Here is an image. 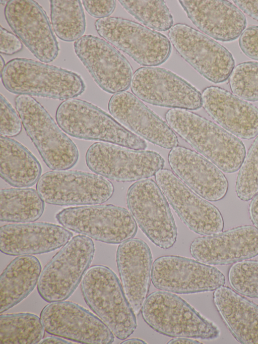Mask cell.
Wrapping results in <instances>:
<instances>
[{
    "instance_id": "obj_1",
    "label": "cell",
    "mask_w": 258,
    "mask_h": 344,
    "mask_svg": "<svg viewBox=\"0 0 258 344\" xmlns=\"http://www.w3.org/2000/svg\"><path fill=\"white\" fill-rule=\"evenodd\" d=\"M165 118L176 134L223 172L232 174L240 169L246 149L238 137L189 110L171 108Z\"/></svg>"
},
{
    "instance_id": "obj_2",
    "label": "cell",
    "mask_w": 258,
    "mask_h": 344,
    "mask_svg": "<svg viewBox=\"0 0 258 344\" xmlns=\"http://www.w3.org/2000/svg\"><path fill=\"white\" fill-rule=\"evenodd\" d=\"M1 78L5 88L18 95L66 100L81 95L86 88L77 73L26 58L8 62Z\"/></svg>"
},
{
    "instance_id": "obj_3",
    "label": "cell",
    "mask_w": 258,
    "mask_h": 344,
    "mask_svg": "<svg viewBox=\"0 0 258 344\" xmlns=\"http://www.w3.org/2000/svg\"><path fill=\"white\" fill-rule=\"evenodd\" d=\"M81 291L87 306L116 337L123 340L134 333L137 326L136 314L110 268L100 264L90 266L81 282Z\"/></svg>"
},
{
    "instance_id": "obj_4",
    "label": "cell",
    "mask_w": 258,
    "mask_h": 344,
    "mask_svg": "<svg viewBox=\"0 0 258 344\" xmlns=\"http://www.w3.org/2000/svg\"><path fill=\"white\" fill-rule=\"evenodd\" d=\"M55 119L66 134L77 139L101 141L137 150L147 147L144 139L99 107L84 100L63 101L56 109Z\"/></svg>"
},
{
    "instance_id": "obj_5",
    "label": "cell",
    "mask_w": 258,
    "mask_h": 344,
    "mask_svg": "<svg viewBox=\"0 0 258 344\" xmlns=\"http://www.w3.org/2000/svg\"><path fill=\"white\" fill-rule=\"evenodd\" d=\"M15 103L27 135L47 167L61 170L74 166L79 156L76 145L40 103L32 96L18 95Z\"/></svg>"
},
{
    "instance_id": "obj_6",
    "label": "cell",
    "mask_w": 258,
    "mask_h": 344,
    "mask_svg": "<svg viewBox=\"0 0 258 344\" xmlns=\"http://www.w3.org/2000/svg\"><path fill=\"white\" fill-rule=\"evenodd\" d=\"M144 321L154 331L171 337L213 340L219 328L175 294L157 291L150 294L141 309Z\"/></svg>"
},
{
    "instance_id": "obj_7",
    "label": "cell",
    "mask_w": 258,
    "mask_h": 344,
    "mask_svg": "<svg viewBox=\"0 0 258 344\" xmlns=\"http://www.w3.org/2000/svg\"><path fill=\"white\" fill-rule=\"evenodd\" d=\"M95 250L89 237L80 234L72 237L42 270L37 285L41 298L50 303L70 297L90 267Z\"/></svg>"
},
{
    "instance_id": "obj_8",
    "label": "cell",
    "mask_w": 258,
    "mask_h": 344,
    "mask_svg": "<svg viewBox=\"0 0 258 344\" xmlns=\"http://www.w3.org/2000/svg\"><path fill=\"white\" fill-rule=\"evenodd\" d=\"M55 219L69 230L109 244H120L132 239L138 231L130 212L112 204L66 208L56 214Z\"/></svg>"
},
{
    "instance_id": "obj_9",
    "label": "cell",
    "mask_w": 258,
    "mask_h": 344,
    "mask_svg": "<svg viewBox=\"0 0 258 344\" xmlns=\"http://www.w3.org/2000/svg\"><path fill=\"white\" fill-rule=\"evenodd\" d=\"M95 27L104 40L143 67L161 65L171 54L166 36L133 21L108 17L97 20Z\"/></svg>"
},
{
    "instance_id": "obj_10",
    "label": "cell",
    "mask_w": 258,
    "mask_h": 344,
    "mask_svg": "<svg viewBox=\"0 0 258 344\" xmlns=\"http://www.w3.org/2000/svg\"><path fill=\"white\" fill-rule=\"evenodd\" d=\"M128 209L146 237L156 246L168 249L175 243L177 232L167 200L153 180L137 181L128 188Z\"/></svg>"
},
{
    "instance_id": "obj_11",
    "label": "cell",
    "mask_w": 258,
    "mask_h": 344,
    "mask_svg": "<svg viewBox=\"0 0 258 344\" xmlns=\"http://www.w3.org/2000/svg\"><path fill=\"white\" fill-rule=\"evenodd\" d=\"M85 160L95 174L123 183L149 179L165 164L164 159L154 151L137 150L107 142L90 145Z\"/></svg>"
},
{
    "instance_id": "obj_12",
    "label": "cell",
    "mask_w": 258,
    "mask_h": 344,
    "mask_svg": "<svg viewBox=\"0 0 258 344\" xmlns=\"http://www.w3.org/2000/svg\"><path fill=\"white\" fill-rule=\"evenodd\" d=\"M36 188L45 202L56 206L100 204L114 191L112 183L101 176L68 169L45 173Z\"/></svg>"
},
{
    "instance_id": "obj_13",
    "label": "cell",
    "mask_w": 258,
    "mask_h": 344,
    "mask_svg": "<svg viewBox=\"0 0 258 344\" xmlns=\"http://www.w3.org/2000/svg\"><path fill=\"white\" fill-rule=\"evenodd\" d=\"M168 36L176 51L201 76L215 83L230 77L235 61L224 46L202 32L182 23L174 25Z\"/></svg>"
},
{
    "instance_id": "obj_14",
    "label": "cell",
    "mask_w": 258,
    "mask_h": 344,
    "mask_svg": "<svg viewBox=\"0 0 258 344\" xmlns=\"http://www.w3.org/2000/svg\"><path fill=\"white\" fill-rule=\"evenodd\" d=\"M131 89L150 104L189 110L202 106L201 92L172 72L157 67H143L134 72Z\"/></svg>"
},
{
    "instance_id": "obj_15",
    "label": "cell",
    "mask_w": 258,
    "mask_h": 344,
    "mask_svg": "<svg viewBox=\"0 0 258 344\" xmlns=\"http://www.w3.org/2000/svg\"><path fill=\"white\" fill-rule=\"evenodd\" d=\"M151 281L161 291L177 294L212 292L223 286L225 277L212 265L175 255H165L153 262Z\"/></svg>"
},
{
    "instance_id": "obj_16",
    "label": "cell",
    "mask_w": 258,
    "mask_h": 344,
    "mask_svg": "<svg viewBox=\"0 0 258 344\" xmlns=\"http://www.w3.org/2000/svg\"><path fill=\"white\" fill-rule=\"evenodd\" d=\"M155 178L174 211L190 231L203 236L223 231L224 219L219 209L194 192L172 171L163 168Z\"/></svg>"
},
{
    "instance_id": "obj_17",
    "label": "cell",
    "mask_w": 258,
    "mask_h": 344,
    "mask_svg": "<svg viewBox=\"0 0 258 344\" xmlns=\"http://www.w3.org/2000/svg\"><path fill=\"white\" fill-rule=\"evenodd\" d=\"M40 318L45 331L75 342L111 344L114 335L96 315L68 301L50 302L42 309Z\"/></svg>"
},
{
    "instance_id": "obj_18",
    "label": "cell",
    "mask_w": 258,
    "mask_h": 344,
    "mask_svg": "<svg viewBox=\"0 0 258 344\" xmlns=\"http://www.w3.org/2000/svg\"><path fill=\"white\" fill-rule=\"evenodd\" d=\"M77 56L103 91L115 94L131 86L133 69L128 60L103 39L86 35L76 41Z\"/></svg>"
},
{
    "instance_id": "obj_19",
    "label": "cell",
    "mask_w": 258,
    "mask_h": 344,
    "mask_svg": "<svg viewBox=\"0 0 258 344\" xmlns=\"http://www.w3.org/2000/svg\"><path fill=\"white\" fill-rule=\"evenodd\" d=\"M4 14L11 29L35 57L45 63L57 58V41L46 12L37 2L8 1Z\"/></svg>"
},
{
    "instance_id": "obj_20",
    "label": "cell",
    "mask_w": 258,
    "mask_h": 344,
    "mask_svg": "<svg viewBox=\"0 0 258 344\" xmlns=\"http://www.w3.org/2000/svg\"><path fill=\"white\" fill-rule=\"evenodd\" d=\"M196 260L209 265H226L258 255V230L243 225L194 239L189 247Z\"/></svg>"
},
{
    "instance_id": "obj_21",
    "label": "cell",
    "mask_w": 258,
    "mask_h": 344,
    "mask_svg": "<svg viewBox=\"0 0 258 344\" xmlns=\"http://www.w3.org/2000/svg\"><path fill=\"white\" fill-rule=\"evenodd\" d=\"M108 109L115 120L138 136L165 149L178 145L177 136L167 122L133 93L124 91L114 94Z\"/></svg>"
},
{
    "instance_id": "obj_22",
    "label": "cell",
    "mask_w": 258,
    "mask_h": 344,
    "mask_svg": "<svg viewBox=\"0 0 258 344\" xmlns=\"http://www.w3.org/2000/svg\"><path fill=\"white\" fill-rule=\"evenodd\" d=\"M168 160L175 175L204 199L216 202L226 195L229 184L226 176L216 165L199 153L177 146L171 149Z\"/></svg>"
},
{
    "instance_id": "obj_23",
    "label": "cell",
    "mask_w": 258,
    "mask_h": 344,
    "mask_svg": "<svg viewBox=\"0 0 258 344\" xmlns=\"http://www.w3.org/2000/svg\"><path fill=\"white\" fill-rule=\"evenodd\" d=\"M73 236L64 227L48 222L5 224L0 228V250L13 256L45 254L63 247Z\"/></svg>"
},
{
    "instance_id": "obj_24",
    "label": "cell",
    "mask_w": 258,
    "mask_h": 344,
    "mask_svg": "<svg viewBox=\"0 0 258 344\" xmlns=\"http://www.w3.org/2000/svg\"><path fill=\"white\" fill-rule=\"evenodd\" d=\"M193 24L204 34L220 41L239 37L246 26L245 15L232 3L223 0H180Z\"/></svg>"
},
{
    "instance_id": "obj_25",
    "label": "cell",
    "mask_w": 258,
    "mask_h": 344,
    "mask_svg": "<svg viewBox=\"0 0 258 344\" xmlns=\"http://www.w3.org/2000/svg\"><path fill=\"white\" fill-rule=\"evenodd\" d=\"M201 94L206 111L228 132L245 140L258 135L257 107L218 86L207 87Z\"/></svg>"
},
{
    "instance_id": "obj_26",
    "label": "cell",
    "mask_w": 258,
    "mask_h": 344,
    "mask_svg": "<svg viewBox=\"0 0 258 344\" xmlns=\"http://www.w3.org/2000/svg\"><path fill=\"white\" fill-rule=\"evenodd\" d=\"M116 262L126 298L138 315L148 296L151 280L150 249L144 241L133 238L119 245Z\"/></svg>"
},
{
    "instance_id": "obj_27",
    "label": "cell",
    "mask_w": 258,
    "mask_h": 344,
    "mask_svg": "<svg viewBox=\"0 0 258 344\" xmlns=\"http://www.w3.org/2000/svg\"><path fill=\"white\" fill-rule=\"evenodd\" d=\"M213 301L236 340L243 344H258L257 304L224 285L214 291Z\"/></svg>"
},
{
    "instance_id": "obj_28",
    "label": "cell",
    "mask_w": 258,
    "mask_h": 344,
    "mask_svg": "<svg viewBox=\"0 0 258 344\" xmlns=\"http://www.w3.org/2000/svg\"><path fill=\"white\" fill-rule=\"evenodd\" d=\"M42 271L33 255L19 256L11 261L0 276V313L27 298L37 285Z\"/></svg>"
},
{
    "instance_id": "obj_29",
    "label": "cell",
    "mask_w": 258,
    "mask_h": 344,
    "mask_svg": "<svg viewBox=\"0 0 258 344\" xmlns=\"http://www.w3.org/2000/svg\"><path fill=\"white\" fill-rule=\"evenodd\" d=\"M0 145L1 178L15 188H29L37 183L42 168L34 155L10 137L1 136Z\"/></svg>"
},
{
    "instance_id": "obj_30",
    "label": "cell",
    "mask_w": 258,
    "mask_h": 344,
    "mask_svg": "<svg viewBox=\"0 0 258 344\" xmlns=\"http://www.w3.org/2000/svg\"><path fill=\"white\" fill-rule=\"evenodd\" d=\"M45 202L37 190L29 188L3 189L0 191V220L27 223L39 219Z\"/></svg>"
},
{
    "instance_id": "obj_31",
    "label": "cell",
    "mask_w": 258,
    "mask_h": 344,
    "mask_svg": "<svg viewBox=\"0 0 258 344\" xmlns=\"http://www.w3.org/2000/svg\"><path fill=\"white\" fill-rule=\"evenodd\" d=\"M45 331L40 318L33 313L1 314V343H39Z\"/></svg>"
},
{
    "instance_id": "obj_32",
    "label": "cell",
    "mask_w": 258,
    "mask_h": 344,
    "mask_svg": "<svg viewBox=\"0 0 258 344\" xmlns=\"http://www.w3.org/2000/svg\"><path fill=\"white\" fill-rule=\"evenodd\" d=\"M50 19L57 37L66 42L77 41L86 30L84 9L79 0H51Z\"/></svg>"
},
{
    "instance_id": "obj_33",
    "label": "cell",
    "mask_w": 258,
    "mask_h": 344,
    "mask_svg": "<svg viewBox=\"0 0 258 344\" xmlns=\"http://www.w3.org/2000/svg\"><path fill=\"white\" fill-rule=\"evenodd\" d=\"M119 4L137 21L157 31L169 30L173 26L172 15L162 0H119Z\"/></svg>"
},
{
    "instance_id": "obj_34",
    "label": "cell",
    "mask_w": 258,
    "mask_h": 344,
    "mask_svg": "<svg viewBox=\"0 0 258 344\" xmlns=\"http://www.w3.org/2000/svg\"><path fill=\"white\" fill-rule=\"evenodd\" d=\"M239 170L235 192L240 200L248 201L258 193V135Z\"/></svg>"
},
{
    "instance_id": "obj_35",
    "label": "cell",
    "mask_w": 258,
    "mask_h": 344,
    "mask_svg": "<svg viewBox=\"0 0 258 344\" xmlns=\"http://www.w3.org/2000/svg\"><path fill=\"white\" fill-rule=\"evenodd\" d=\"M231 288L239 294L258 299V260H245L233 264L228 271Z\"/></svg>"
},
{
    "instance_id": "obj_36",
    "label": "cell",
    "mask_w": 258,
    "mask_h": 344,
    "mask_svg": "<svg viewBox=\"0 0 258 344\" xmlns=\"http://www.w3.org/2000/svg\"><path fill=\"white\" fill-rule=\"evenodd\" d=\"M229 86L237 97L248 101H258V62H245L235 67Z\"/></svg>"
},
{
    "instance_id": "obj_37",
    "label": "cell",
    "mask_w": 258,
    "mask_h": 344,
    "mask_svg": "<svg viewBox=\"0 0 258 344\" xmlns=\"http://www.w3.org/2000/svg\"><path fill=\"white\" fill-rule=\"evenodd\" d=\"M0 116L1 136L11 138L20 134L23 125L20 116L2 94Z\"/></svg>"
},
{
    "instance_id": "obj_38",
    "label": "cell",
    "mask_w": 258,
    "mask_h": 344,
    "mask_svg": "<svg viewBox=\"0 0 258 344\" xmlns=\"http://www.w3.org/2000/svg\"><path fill=\"white\" fill-rule=\"evenodd\" d=\"M239 46L248 58L258 61V26L247 27L239 38Z\"/></svg>"
},
{
    "instance_id": "obj_39",
    "label": "cell",
    "mask_w": 258,
    "mask_h": 344,
    "mask_svg": "<svg viewBox=\"0 0 258 344\" xmlns=\"http://www.w3.org/2000/svg\"><path fill=\"white\" fill-rule=\"evenodd\" d=\"M86 11L92 17L102 19L108 17L114 12L116 1H82Z\"/></svg>"
},
{
    "instance_id": "obj_40",
    "label": "cell",
    "mask_w": 258,
    "mask_h": 344,
    "mask_svg": "<svg viewBox=\"0 0 258 344\" xmlns=\"http://www.w3.org/2000/svg\"><path fill=\"white\" fill-rule=\"evenodd\" d=\"M23 44L20 38L2 26L0 27V52L12 55L20 52Z\"/></svg>"
},
{
    "instance_id": "obj_41",
    "label": "cell",
    "mask_w": 258,
    "mask_h": 344,
    "mask_svg": "<svg viewBox=\"0 0 258 344\" xmlns=\"http://www.w3.org/2000/svg\"><path fill=\"white\" fill-rule=\"evenodd\" d=\"M233 2L243 12L258 21V0H234Z\"/></svg>"
},
{
    "instance_id": "obj_42",
    "label": "cell",
    "mask_w": 258,
    "mask_h": 344,
    "mask_svg": "<svg viewBox=\"0 0 258 344\" xmlns=\"http://www.w3.org/2000/svg\"><path fill=\"white\" fill-rule=\"evenodd\" d=\"M249 218L258 230V193L251 200L248 206Z\"/></svg>"
},
{
    "instance_id": "obj_43",
    "label": "cell",
    "mask_w": 258,
    "mask_h": 344,
    "mask_svg": "<svg viewBox=\"0 0 258 344\" xmlns=\"http://www.w3.org/2000/svg\"><path fill=\"white\" fill-rule=\"evenodd\" d=\"M39 343L46 344V343H63V344H71L72 342L68 341L62 337L57 336H48L43 338Z\"/></svg>"
},
{
    "instance_id": "obj_44",
    "label": "cell",
    "mask_w": 258,
    "mask_h": 344,
    "mask_svg": "<svg viewBox=\"0 0 258 344\" xmlns=\"http://www.w3.org/2000/svg\"><path fill=\"white\" fill-rule=\"evenodd\" d=\"M167 343L168 344H175V343H186V344H200L202 342L191 339L189 337H174L170 339Z\"/></svg>"
},
{
    "instance_id": "obj_45",
    "label": "cell",
    "mask_w": 258,
    "mask_h": 344,
    "mask_svg": "<svg viewBox=\"0 0 258 344\" xmlns=\"http://www.w3.org/2000/svg\"><path fill=\"white\" fill-rule=\"evenodd\" d=\"M121 344H131V343H138V344H146L147 342L139 338H129L126 340H124L122 342H121Z\"/></svg>"
},
{
    "instance_id": "obj_46",
    "label": "cell",
    "mask_w": 258,
    "mask_h": 344,
    "mask_svg": "<svg viewBox=\"0 0 258 344\" xmlns=\"http://www.w3.org/2000/svg\"><path fill=\"white\" fill-rule=\"evenodd\" d=\"M0 63H1V72L4 69V67H5V66L6 65L5 64V60H4V59L2 55H1Z\"/></svg>"
}]
</instances>
